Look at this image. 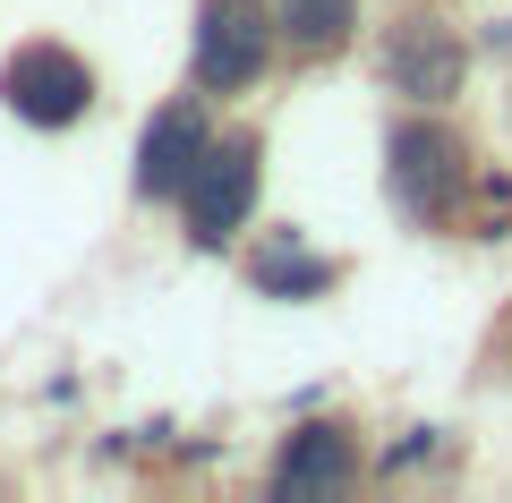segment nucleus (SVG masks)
<instances>
[{
	"label": "nucleus",
	"mask_w": 512,
	"mask_h": 503,
	"mask_svg": "<svg viewBox=\"0 0 512 503\" xmlns=\"http://www.w3.org/2000/svg\"><path fill=\"white\" fill-rule=\"evenodd\" d=\"M256 197H265V145H256L248 128H222L197 154V171H188V188L171 205H180V222H188L197 248H231V239L248 231Z\"/></svg>",
	"instance_id": "obj_1"
},
{
	"label": "nucleus",
	"mask_w": 512,
	"mask_h": 503,
	"mask_svg": "<svg viewBox=\"0 0 512 503\" xmlns=\"http://www.w3.org/2000/svg\"><path fill=\"white\" fill-rule=\"evenodd\" d=\"M94 94H103L94 60H86V52H69V43H52V35L18 43V52L0 60V103L18 111L26 128H43V137L77 128V120L94 111Z\"/></svg>",
	"instance_id": "obj_2"
},
{
	"label": "nucleus",
	"mask_w": 512,
	"mask_h": 503,
	"mask_svg": "<svg viewBox=\"0 0 512 503\" xmlns=\"http://www.w3.org/2000/svg\"><path fill=\"white\" fill-rule=\"evenodd\" d=\"M384 154H393V171H384V180H393V205H402L410 222H453L461 214V197H470L478 171H470V145L444 120H427V111L402 120Z\"/></svg>",
	"instance_id": "obj_3"
},
{
	"label": "nucleus",
	"mask_w": 512,
	"mask_h": 503,
	"mask_svg": "<svg viewBox=\"0 0 512 503\" xmlns=\"http://www.w3.org/2000/svg\"><path fill=\"white\" fill-rule=\"evenodd\" d=\"M274 0H197V43H188V77L197 94H248L274 60Z\"/></svg>",
	"instance_id": "obj_4"
},
{
	"label": "nucleus",
	"mask_w": 512,
	"mask_h": 503,
	"mask_svg": "<svg viewBox=\"0 0 512 503\" xmlns=\"http://www.w3.org/2000/svg\"><path fill=\"white\" fill-rule=\"evenodd\" d=\"M384 86L402 94L410 111L461 103V86H470V43H461V26H444V18L384 26Z\"/></svg>",
	"instance_id": "obj_5"
},
{
	"label": "nucleus",
	"mask_w": 512,
	"mask_h": 503,
	"mask_svg": "<svg viewBox=\"0 0 512 503\" xmlns=\"http://www.w3.org/2000/svg\"><path fill=\"white\" fill-rule=\"evenodd\" d=\"M205 145H214V120H205L197 103H163L146 120V137H137V180L128 188H137L146 205H171L188 188V171H197Z\"/></svg>",
	"instance_id": "obj_6"
},
{
	"label": "nucleus",
	"mask_w": 512,
	"mask_h": 503,
	"mask_svg": "<svg viewBox=\"0 0 512 503\" xmlns=\"http://www.w3.org/2000/svg\"><path fill=\"white\" fill-rule=\"evenodd\" d=\"M359 478V435L350 427H333V418H308V427H291L282 435V452H274V495H342V486Z\"/></svg>",
	"instance_id": "obj_7"
},
{
	"label": "nucleus",
	"mask_w": 512,
	"mask_h": 503,
	"mask_svg": "<svg viewBox=\"0 0 512 503\" xmlns=\"http://www.w3.org/2000/svg\"><path fill=\"white\" fill-rule=\"evenodd\" d=\"M248 282L265 290V299H325V290L342 282V265H333V256H316L299 231H274L265 248L248 256Z\"/></svg>",
	"instance_id": "obj_8"
},
{
	"label": "nucleus",
	"mask_w": 512,
	"mask_h": 503,
	"mask_svg": "<svg viewBox=\"0 0 512 503\" xmlns=\"http://www.w3.org/2000/svg\"><path fill=\"white\" fill-rule=\"evenodd\" d=\"M359 0H274V35L308 60H333L342 43H359Z\"/></svg>",
	"instance_id": "obj_9"
}]
</instances>
